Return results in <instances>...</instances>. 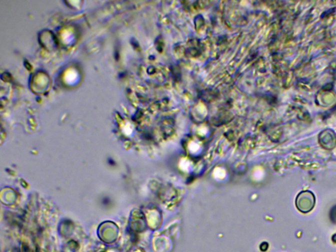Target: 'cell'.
Returning a JSON list of instances; mask_svg holds the SVG:
<instances>
[{
    "mask_svg": "<svg viewBox=\"0 0 336 252\" xmlns=\"http://www.w3.org/2000/svg\"><path fill=\"white\" fill-rule=\"evenodd\" d=\"M336 210H334L332 212V217L334 218L333 220H336V207H335Z\"/></svg>",
    "mask_w": 336,
    "mask_h": 252,
    "instance_id": "2",
    "label": "cell"
},
{
    "mask_svg": "<svg viewBox=\"0 0 336 252\" xmlns=\"http://www.w3.org/2000/svg\"><path fill=\"white\" fill-rule=\"evenodd\" d=\"M316 198L314 193L310 190L302 191L296 199V206L303 214H308L314 208Z\"/></svg>",
    "mask_w": 336,
    "mask_h": 252,
    "instance_id": "1",
    "label": "cell"
}]
</instances>
